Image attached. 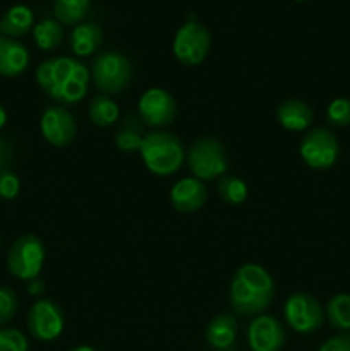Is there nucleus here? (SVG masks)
I'll return each instance as SVG.
<instances>
[{
	"instance_id": "19",
	"label": "nucleus",
	"mask_w": 350,
	"mask_h": 351,
	"mask_svg": "<svg viewBox=\"0 0 350 351\" xmlns=\"http://www.w3.org/2000/svg\"><path fill=\"white\" fill-rule=\"evenodd\" d=\"M34 27V14L27 5L17 3L7 9L0 17V31L7 38H21Z\"/></svg>"
},
{
	"instance_id": "31",
	"label": "nucleus",
	"mask_w": 350,
	"mask_h": 351,
	"mask_svg": "<svg viewBox=\"0 0 350 351\" xmlns=\"http://www.w3.org/2000/svg\"><path fill=\"white\" fill-rule=\"evenodd\" d=\"M14 160V144L7 137L0 136V171L9 170Z\"/></svg>"
},
{
	"instance_id": "33",
	"label": "nucleus",
	"mask_w": 350,
	"mask_h": 351,
	"mask_svg": "<svg viewBox=\"0 0 350 351\" xmlns=\"http://www.w3.org/2000/svg\"><path fill=\"white\" fill-rule=\"evenodd\" d=\"M5 123H7V112H5V108L0 105V130L5 127Z\"/></svg>"
},
{
	"instance_id": "3",
	"label": "nucleus",
	"mask_w": 350,
	"mask_h": 351,
	"mask_svg": "<svg viewBox=\"0 0 350 351\" xmlns=\"http://www.w3.org/2000/svg\"><path fill=\"white\" fill-rule=\"evenodd\" d=\"M144 167L156 177H170L185 163V147L174 132L153 130L144 136L141 144Z\"/></svg>"
},
{
	"instance_id": "21",
	"label": "nucleus",
	"mask_w": 350,
	"mask_h": 351,
	"mask_svg": "<svg viewBox=\"0 0 350 351\" xmlns=\"http://www.w3.org/2000/svg\"><path fill=\"white\" fill-rule=\"evenodd\" d=\"M88 115L95 125L98 127H112L119 122L120 110L119 105L110 98L108 95H96L89 101Z\"/></svg>"
},
{
	"instance_id": "11",
	"label": "nucleus",
	"mask_w": 350,
	"mask_h": 351,
	"mask_svg": "<svg viewBox=\"0 0 350 351\" xmlns=\"http://www.w3.org/2000/svg\"><path fill=\"white\" fill-rule=\"evenodd\" d=\"M139 119L144 125L163 129L174 123L177 117V101L174 95L163 88H150L141 95L137 103Z\"/></svg>"
},
{
	"instance_id": "35",
	"label": "nucleus",
	"mask_w": 350,
	"mask_h": 351,
	"mask_svg": "<svg viewBox=\"0 0 350 351\" xmlns=\"http://www.w3.org/2000/svg\"><path fill=\"white\" fill-rule=\"evenodd\" d=\"M295 2H309V0H295Z\"/></svg>"
},
{
	"instance_id": "5",
	"label": "nucleus",
	"mask_w": 350,
	"mask_h": 351,
	"mask_svg": "<svg viewBox=\"0 0 350 351\" xmlns=\"http://www.w3.org/2000/svg\"><path fill=\"white\" fill-rule=\"evenodd\" d=\"M89 72L93 84L103 95H119L129 88L132 79V64L120 51L108 50L96 55Z\"/></svg>"
},
{
	"instance_id": "6",
	"label": "nucleus",
	"mask_w": 350,
	"mask_h": 351,
	"mask_svg": "<svg viewBox=\"0 0 350 351\" xmlns=\"http://www.w3.org/2000/svg\"><path fill=\"white\" fill-rule=\"evenodd\" d=\"M45 264V245L36 235H21L7 254V269L21 281L36 280Z\"/></svg>"
},
{
	"instance_id": "4",
	"label": "nucleus",
	"mask_w": 350,
	"mask_h": 351,
	"mask_svg": "<svg viewBox=\"0 0 350 351\" xmlns=\"http://www.w3.org/2000/svg\"><path fill=\"white\" fill-rule=\"evenodd\" d=\"M185 163L192 177L202 182L223 177L230 168L225 146L215 137H199L185 153Z\"/></svg>"
},
{
	"instance_id": "18",
	"label": "nucleus",
	"mask_w": 350,
	"mask_h": 351,
	"mask_svg": "<svg viewBox=\"0 0 350 351\" xmlns=\"http://www.w3.org/2000/svg\"><path fill=\"white\" fill-rule=\"evenodd\" d=\"M71 50L75 57H89L103 43V29L96 23H81L71 33Z\"/></svg>"
},
{
	"instance_id": "7",
	"label": "nucleus",
	"mask_w": 350,
	"mask_h": 351,
	"mask_svg": "<svg viewBox=\"0 0 350 351\" xmlns=\"http://www.w3.org/2000/svg\"><path fill=\"white\" fill-rule=\"evenodd\" d=\"M211 48V34L208 27L194 19L182 24L174 36L172 51L174 57L187 67H196L206 60Z\"/></svg>"
},
{
	"instance_id": "2",
	"label": "nucleus",
	"mask_w": 350,
	"mask_h": 351,
	"mask_svg": "<svg viewBox=\"0 0 350 351\" xmlns=\"http://www.w3.org/2000/svg\"><path fill=\"white\" fill-rule=\"evenodd\" d=\"M230 305L242 317L264 314L275 298V281L259 264H244L233 273L230 281Z\"/></svg>"
},
{
	"instance_id": "8",
	"label": "nucleus",
	"mask_w": 350,
	"mask_h": 351,
	"mask_svg": "<svg viewBox=\"0 0 350 351\" xmlns=\"http://www.w3.org/2000/svg\"><path fill=\"white\" fill-rule=\"evenodd\" d=\"M299 153L312 170H328L340 156L338 137L328 127H312L301 139Z\"/></svg>"
},
{
	"instance_id": "32",
	"label": "nucleus",
	"mask_w": 350,
	"mask_h": 351,
	"mask_svg": "<svg viewBox=\"0 0 350 351\" xmlns=\"http://www.w3.org/2000/svg\"><path fill=\"white\" fill-rule=\"evenodd\" d=\"M43 291H45V283L40 280V278L27 281V293H30V295H33V297H38V295H41Z\"/></svg>"
},
{
	"instance_id": "24",
	"label": "nucleus",
	"mask_w": 350,
	"mask_h": 351,
	"mask_svg": "<svg viewBox=\"0 0 350 351\" xmlns=\"http://www.w3.org/2000/svg\"><path fill=\"white\" fill-rule=\"evenodd\" d=\"M329 326L340 332L350 331V295L338 293L331 297L326 304L325 311Z\"/></svg>"
},
{
	"instance_id": "34",
	"label": "nucleus",
	"mask_w": 350,
	"mask_h": 351,
	"mask_svg": "<svg viewBox=\"0 0 350 351\" xmlns=\"http://www.w3.org/2000/svg\"><path fill=\"white\" fill-rule=\"evenodd\" d=\"M69 351H96L93 346H88V345H81V346H75V348L69 350Z\"/></svg>"
},
{
	"instance_id": "22",
	"label": "nucleus",
	"mask_w": 350,
	"mask_h": 351,
	"mask_svg": "<svg viewBox=\"0 0 350 351\" xmlns=\"http://www.w3.org/2000/svg\"><path fill=\"white\" fill-rule=\"evenodd\" d=\"M91 0H55L54 17L62 26H78L88 16Z\"/></svg>"
},
{
	"instance_id": "1",
	"label": "nucleus",
	"mask_w": 350,
	"mask_h": 351,
	"mask_svg": "<svg viewBox=\"0 0 350 351\" xmlns=\"http://www.w3.org/2000/svg\"><path fill=\"white\" fill-rule=\"evenodd\" d=\"M41 91L60 106L74 105L88 95L91 72L79 58L55 57L41 62L36 69Z\"/></svg>"
},
{
	"instance_id": "28",
	"label": "nucleus",
	"mask_w": 350,
	"mask_h": 351,
	"mask_svg": "<svg viewBox=\"0 0 350 351\" xmlns=\"http://www.w3.org/2000/svg\"><path fill=\"white\" fill-rule=\"evenodd\" d=\"M19 308V298L9 287H0V326L12 321Z\"/></svg>"
},
{
	"instance_id": "26",
	"label": "nucleus",
	"mask_w": 350,
	"mask_h": 351,
	"mask_svg": "<svg viewBox=\"0 0 350 351\" xmlns=\"http://www.w3.org/2000/svg\"><path fill=\"white\" fill-rule=\"evenodd\" d=\"M326 120L333 127H347L350 125V99L349 98H335L329 101L326 108Z\"/></svg>"
},
{
	"instance_id": "23",
	"label": "nucleus",
	"mask_w": 350,
	"mask_h": 351,
	"mask_svg": "<svg viewBox=\"0 0 350 351\" xmlns=\"http://www.w3.org/2000/svg\"><path fill=\"white\" fill-rule=\"evenodd\" d=\"M33 40L40 50H55L64 41V26L57 19L40 21L33 27Z\"/></svg>"
},
{
	"instance_id": "10",
	"label": "nucleus",
	"mask_w": 350,
	"mask_h": 351,
	"mask_svg": "<svg viewBox=\"0 0 350 351\" xmlns=\"http://www.w3.org/2000/svg\"><path fill=\"white\" fill-rule=\"evenodd\" d=\"M27 331L34 339L43 343L55 341L64 332L65 317L62 308L48 298H40L31 305L26 317Z\"/></svg>"
},
{
	"instance_id": "9",
	"label": "nucleus",
	"mask_w": 350,
	"mask_h": 351,
	"mask_svg": "<svg viewBox=\"0 0 350 351\" xmlns=\"http://www.w3.org/2000/svg\"><path fill=\"white\" fill-rule=\"evenodd\" d=\"M285 322L299 335H311L321 329L325 322V308L309 293H294L283 305Z\"/></svg>"
},
{
	"instance_id": "30",
	"label": "nucleus",
	"mask_w": 350,
	"mask_h": 351,
	"mask_svg": "<svg viewBox=\"0 0 350 351\" xmlns=\"http://www.w3.org/2000/svg\"><path fill=\"white\" fill-rule=\"evenodd\" d=\"M318 351H350V335L340 332V335L333 336L328 341L323 343Z\"/></svg>"
},
{
	"instance_id": "25",
	"label": "nucleus",
	"mask_w": 350,
	"mask_h": 351,
	"mask_svg": "<svg viewBox=\"0 0 350 351\" xmlns=\"http://www.w3.org/2000/svg\"><path fill=\"white\" fill-rule=\"evenodd\" d=\"M218 194L226 204L240 206L246 202L247 195H249V189H247V184L242 178L226 173L218 178Z\"/></svg>"
},
{
	"instance_id": "13",
	"label": "nucleus",
	"mask_w": 350,
	"mask_h": 351,
	"mask_svg": "<svg viewBox=\"0 0 350 351\" xmlns=\"http://www.w3.org/2000/svg\"><path fill=\"white\" fill-rule=\"evenodd\" d=\"M285 341V326L277 317L268 314L253 317L247 328V343L250 351H281Z\"/></svg>"
},
{
	"instance_id": "16",
	"label": "nucleus",
	"mask_w": 350,
	"mask_h": 351,
	"mask_svg": "<svg viewBox=\"0 0 350 351\" xmlns=\"http://www.w3.org/2000/svg\"><path fill=\"white\" fill-rule=\"evenodd\" d=\"M277 120L285 130L302 132V130L311 129L312 122H314V112H312L311 105L302 99H285L278 105Z\"/></svg>"
},
{
	"instance_id": "15",
	"label": "nucleus",
	"mask_w": 350,
	"mask_h": 351,
	"mask_svg": "<svg viewBox=\"0 0 350 351\" xmlns=\"http://www.w3.org/2000/svg\"><path fill=\"white\" fill-rule=\"evenodd\" d=\"M237 319L230 312L216 314L208 322L205 331V338L208 345L215 351H232L237 339Z\"/></svg>"
},
{
	"instance_id": "20",
	"label": "nucleus",
	"mask_w": 350,
	"mask_h": 351,
	"mask_svg": "<svg viewBox=\"0 0 350 351\" xmlns=\"http://www.w3.org/2000/svg\"><path fill=\"white\" fill-rule=\"evenodd\" d=\"M144 136L146 134H144V127L139 117L127 115L117 125L113 143H115L117 149H120L122 153H136V151L141 149Z\"/></svg>"
},
{
	"instance_id": "27",
	"label": "nucleus",
	"mask_w": 350,
	"mask_h": 351,
	"mask_svg": "<svg viewBox=\"0 0 350 351\" xmlns=\"http://www.w3.org/2000/svg\"><path fill=\"white\" fill-rule=\"evenodd\" d=\"M0 351H30V345L19 329L0 328Z\"/></svg>"
},
{
	"instance_id": "12",
	"label": "nucleus",
	"mask_w": 350,
	"mask_h": 351,
	"mask_svg": "<svg viewBox=\"0 0 350 351\" xmlns=\"http://www.w3.org/2000/svg\"><path fill=\"white\" fill-rule=\"evenodd\" d=\"M40 129L48 144L54 147H65L75 139L78 123L74 115L65 106L55 105L45 108L40 120Z\"/></svg>"
},
{
	"instance_id": "36",
	"label": "nucleus",
	"mask_w": 350,
	"mask_h": 351,
	"mask_svg": "<svg viewBox=\"0 0 350 351\" xmlns=\"http://www.w3.org/2000/svg\"><path fill=\"white\" fill-rule=\"evenodd\" d=\"M0 33H2V31H0Z\"/></svg>"
},
{
	"instance_id": "29",
	"label": "nucleus",
	"mask_w": 350,
	"mask_h": 351,
	"mask_svg": "<svg viewBox=\"0 0 350 351\" xmlns=\"http://www.w3.org/2000/svg\"><path fill=\"white\" fill-rule=\"evenodd\" d=\"M21 191V182L14 171L3 170L0 171V197L10 201V199L17 197Z\"/></svg>"
},
{
	"instance_id": "17",
	"label": "nucleus",
	"mask_w": 350,
	"mask_h": 351,
	"mask_svg": "<svg viewBox=\"0 0 350 351\" xmlns=\"http://www.w3.org/2000/svg\"><path fill=\"white\" fill-rule=\"evenodd\" d=\"M30 65V51L21 41L0 36V75L17 77Z\"/></svg>"
},
{
	"instance_id": "14",
	"label": "nucleus",
	"mask_w": 350,
	"mask_h": 351,
	"mask_svg": "<svg viewBox=\"0 0 350 351\" xmlns=\"http://www.w3.org/2000/svg\"><path fill=\"white\" fill-rule=\"evenodd\" d=\"M208 189L202 180L196 177H185L175 182L170 189V204L175 211L191 215L206 204Z\"/></svg>"
}]
</instances>
